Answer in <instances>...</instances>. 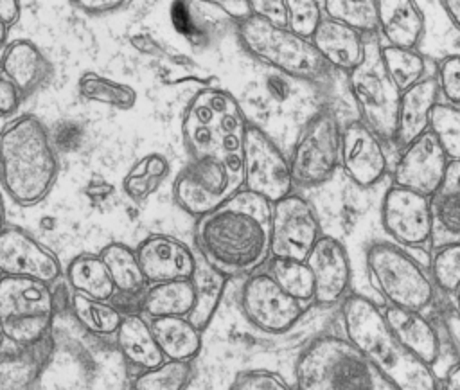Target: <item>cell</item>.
Returning <instances> with one entry per match:
<instances>
[{"mask_svg":"<svg viewBox=\"0 0 460 390\" xmlns=\"http://www.w3.org/2000/svg\"><path fill=\"white\" fill-rule=\"evenodd\" d=\"M379 217L394 243L410 252H429V196L392 183L383 196Z\"/></svg>","mask_w":460,"mask_h":390,"instance_id":"7c38bea8","label":"cell"},{"mask_svg":"<svg viewBox=\"0 0 460 390\" xmlns=\"http://www.w3.org/2000/svg\"><path fill=\"white\" fill-rule=\"evenodd\" d=\"M379 34L365 36L363 61L347 74L358 119L385 144L394 142L401 90L388 75L381 58Z\"/></svg>","mask_w":460,"mask_h":390,"instance_id":"ba28073f","label":"cell"},{"mask_svg":"<svg viewBox=\"0 0 460 390\" xmlns=\"http://www.w3.org/2000/svg\"><path fill=\"white\" fill-rule=\"evenodd\" d=\"M0 273L7 277H31L47 284L61 277L56 255L16 226L0 232Z\"/></svg>","mask_w":460,"mask_h":390,"instance_id":"d6986e66","label":"cell"},{"mask_svg":"<svg viewBox=\"0 0 460 390\" xmlns=\"http://www.w3.org/2000/svg\"><path fill=\"white\" fill-rule=\"evenodd\" d=\"M271 205L248 189L237 191L198 217L196 252L228 279L255 273L271 259Z\"/></svg>","mask_w":460,"mask_h":390,"instance_id":"6da1fadb","label":"cell"},{"mask_svg":"<svg viewBox=\"0 0 460 390\" xmlns=\"http://www.w3.org/2000/svg\"><path fill=\"white\" fill-rule=\"evenodd\" d=\"M429 252L460 243V162H449L446 176L429 196Z\"/></svg>","mask_w":460,"mask_h":390,"instance_id":"7402d4cb","label":"cell"},{"mask_svg":"<svg viewBox=\"0 0 460 390\" xmlns=\"http://www.w3.org/2000/svg\"><path fill=\"white\" fill-rule=\"evenodd\" d=\"M5 216H4V201H2V196H0V232H2V228L5 226Z\"/></svg>","mask_w":460,"mask_h":390,"instance_id":"9f6ffc18","label":"cell"},{"mask_svg":"<svg viewBox=\"0 0 460 390\" xmlns=\"http://www.w3.org/2000/svg\"><path fill=\"white\" fill-rule=\"evenodd\" d=\"M56 146L36 115H20L0 131V182L22 207L43 201L58 178Z\"/></svg>","mask_w":460,"mask_h":390,"instance_id":"3957f363","label":"cell"},{"mask_svg":"<svg viewBox=\"0 0 460 390\" xmlns=\"http://www.w3.org/2000/svg\"><path fill=\"white\" fill-rule=\"evenodd\" d=\"M295 390H397L341 332L309 341L293 367Z\"/></svg>","mask_w":460,"mask_h":390,"instance_id":"5b68a950","label":"cell"},{"mask_svg":"<svg viewBox=\"0 0 460 390\" xmlns=\"http://www.w3.org/2000/svg\"><path fill=\"white\" fill-rule=\"evenodd\" d=\"M429 131L442 146L449 162H460V108L438 101L429 115Z\"/></svg>","mask_w":460,"mask_h":390,"instance_id":"ab89813d","label":"cell"},{"mask_svg":"<svg viewBox=\"0 0 460 390\" xmlns=\"http://www.w3.org/2000/svg\"><path fill=\"white\" fill-rule=\"evenodd\" d=\"M244 187V176L212 156L190 158L172 183L176 205L194 217L219 207Z\"/></svg>","mask_w":460,"mask_h":390,"instance_id":"8fae6325","label":"cell"},{"mask_svg":"<svg viewBox=\"0 0 460 390\" xmlns=\"http://www.w3.org/2000/svg\"><path fill=\"white\" fill-rule=\"evenodd\" d=\"M194 367L185 359H165L155 368L142 370L131 381L133 390H187L192 383Z\"/></svg>","mask_w":460,"mask_h":390,"instance_id":"8d00e7d4","label":"cell"},{"mask_svg":"<svg viewBox=\"0 0 460 390\" xmlns=\"http://www.w3.org/2000/svg\"><path fill=\"white\" fill-rule=\"evenodd\" d=\"M323 14L350 25L363 36L377 32V0H322Z\"/></svg>","mask_w":460,"mask_h":390,"instance_id":"f35d334b","label":"cell"},{"mask_svg":"<svg viewBox=\"0 0 460 390\" xmlns=\"http://www.w3.org/2000/svg\"><path fill=\"white\" fill-rule=\"evenodd\" d=\"M244 189L270 203L293 192L289 158L257 126L248 124L244 137Z\"/></svg>","mask_w":460,"mask_h":390,"instance_id":"9a60e30c","label":"cell"},{"mask_svg":"<svg viewBox=\"0 0 460 390\" xmlns=\"http://www.w3.org/2000/svg\"><path fill=\"white\" fill-rule=\"evenodd\" d=\"M284 2H286V14H288L286 27L311 40L323 18V7L320 0H284Z\"/></svg>","mask_w":460,"mask_h":390,"instance_id":"b9f144b4","label":"cell"},{"mask_svg":"<svg viewBox=\"0 0 460 390\" xmlns=\"http://www.w3.org/2000/svg\"><path fill=\"white\" fill-rule=\"evenodd\" d=\"M311 41L327 65L343 74L356 68L365 56V36L350 25L325 14Z\"/></svg>","mask_w":460,"mask_h":390,"instance_id":"cb8c5ba5","label":"cell"},{"mask_svg":"<svg viewBox=\"0 0 460 390\" xmlns=\"http://www.w3.org/2000/svg\"><path fill=\"white\" fill-rule=\"evenodd\" d=\"M133 0H72V4L75 7H79L81 11H84L88 14L113 13V11H119V9L126 7Z\"/></svg>","mask_w":460,"mask_h":390,"instance_id":"c3c4849f","label":"cell"},{"mask_svg":"<svg viewBox=\"0 0 460 390\" xmlns=\"http://www.w3.org/2000/svg\"><path fill=\"white\" fill-rule=\"evenodd\" d=\"M72 311L75 318L90 331L95 334H113L117 332L120 322H122V313L110 302V300H99L92 298L81 293L74 291L72 297Z\"/></svg>","mask_w":460,"mask_h":390,"instance_id":"74e56055","label":"cell"},{"mask_svg":"<svg viewBox=\"0 0 460 390\" xmlns=\"http://www.w3.org/2000/svg\"><path fill=\"white\" fill-rule=\"evenodd\" d=\"M381 58L385 63V68L395 86L404 92L410 86L422 81L426 74V58L415 49H402V47H392L383 45L381 47Z\"/></svg>","mask_w":460,"mask_h":390,"instance_id":"d590c367","label":"cell"},{"mask_svg":"<svg viewBox=\"0 0 460 390\" xmlns=\"http://www.w3.org/2000/svg\"><path fill=\"white\" fill-rule=\"evenodd\" d=\"M135 252L149 284L190 279L196 268V252L171 235L153 234Z\"/></svg>","mask_w":460,"mask_h":390,"instance_id":"ffe728a7","label":"cell"},{"mask_svg":"<svg viewBox=\"0 0 460 390\" xmlns=\"http://www.w3.org/2000/svg\"><path fill=\"white\" fill-rule=\"evenodd\" d=\"M442 327L446 331L447 343L455 354V361L460 363V315L451 307L442 313Z\"/></svg>","mask_w":460,"mask_h":390,"instance_id":"7dc6e473","label":"cell"},{"mask_svg":"<svg viewBox=\"0 0 460 390\" xmlns=\"http://www.w3.org/2000/svg\"><path fill=\"white\" fill-rule=\"evenodd\" d=\"M169 171L171 164L162 153H147L128 171L122 180V191L131 201L142 203L160 189Z\"/></svg>","mask_w":460,"mask_h":390,"instance_id":"1f68e13d","label":"cell"},{"mask_svg":"<svg viewBox=\"0 0 460 390\" xmlns=\"http://www.w3.org/2000/svg\"><path fill=\"white\" fill-rule=\"evenodd\" d=\"M268 273L288 295L302 304L307 306L314 300V279L305 261L271 257L268 261Z\"/></svg>","mask_w":460,"mask_h":390,"instance_id":"e575fe53","label":"cell"},{"mask_svg":"<svg viewBox=\"0 0 460 390\" xmlns=\"http://www.w3.org/2000/svg\"><path fill=\"white\" fill-rule=\"evenodd\" d=\"M438 97L440 88L435 75H426L417 84L401 92L395 135L392 142L397 151L429 129V115L438 102Z\"/></svg>","mask_w":460,"mask_h":390,"instance_id":"603a6c76","label":"cell"},{"mask_svg":"<svg viewBox=\"0 0 460 390\" xmlns=\"http://www.w3.org/2000/svg\"><path fill=\"white\" fill-rule=\"evenodd\" d=\"M20 18V0H0V23L7 29Z\"/></svg>","mask_w":460,"mask_h":390,"instance_id":"f907efd6","label":"cell"},{"mask_svg":"<svg viewBox=\"0 0 460 390\" xmlns=\"http://www.w3.org/2000/svg\"><path fill=\"white\" fill-rule=\"evenodd\" d=\"M50 284L31 277L0 280V325L9 341L29 347L38 343L54 318Z\"/></svg>","mask_w":460,"mask_h":390,"instance_id":"30bf717a","label":"cell"},{"mask_svg":"<svg viewBox=\"0 0 460 390\" xmlns=\"http://www.w3.org/2000/svg\"><path fill=\"white\" fill-rule=\"evenodd\" d=\"M115 334L122 356L133 367L147 370L165 361V356L153 336L151 325L142 315L124 316Z\"/></svg>","mask_w":460,"mask_h":390,"instance_id":"4316f807","label":"cell"},{"mask_svg":"<svg viewBox=\"0 0 460 390\" xmlns=\"http://www.w3.org/2000/svg\"><path fill=\"white\" fill-rule=\"evenodd\" d=\"M230 390H295V386L280 372L250 368L235 376Z\"/></svg>","mask_w":460,"mask_h":390,"instance_id":"7bdbcfd3","label":"cell"},{"mask_svg":"<svg viewBox=\"0 0 460 390\" xmlns=\"http://www.w3.org/2000/svg\"><path fill=\"white\" fill-rule=\"evenodd\" d=\"M2 72L22 90L23 97L40 88L49 74L50 63L43 52L29 40H14L2 56Z\"/></svg>","mask_w":460,"mask_h":390,"instance_id":"484cf974","label":"cell"},{"mask_svg":"<svg viewBox=\"0 0 460 390\" xmlns=\"http://www.w3.org/2000/svg\"><path fill=\"white\" fill-rule=\"evenodd\" d=\"M429 273L442 295H451L460 284V243L431 252Z\"/></svg>","mask_w":460,"mask_h":390,"instance_id":"60d3db41","label":"cell"},{"mask_svg":"<svg viewBox=\"0 0 460 390\" xmlns=\"http://www.w3.org/2000/svg\"><path fill=\"white\" fill-rule=\"evenodd\" d=\"M23 99L22 90L0 70V119L13 117Z\"/></svg>","mask_w":460,"mask_h":390,"instance_id":"bcb514c9","label":"cell"},{"mask_svg":"<svg viewBox=\"0 0 460 390\" xmlns=\"http://www.w3.org/2000/svg\"><path fill=\"white\" fill-rule=\"evenodd\" d=\"M341 129L340 119L327 106L307 119L289 156L295 187L313 189L332 180L340 169Z\"/></svg>","mask_w":460,"mask_h":390,"instance_id":"9c48e42d","label":"cell"},{"mask_svg":"<svg viewBox=\"0 0 460 390\" xmlns=\"http://www.w3.org/2000/svg\"><path fill=\"white\" fill-rule=\"evenodd\" d=\"M446 102L460 108V54H449L437 65L435 74Z\"/></svg>","mask_w":460,"mask_h":390,"instance_id":"ee69618b","label":"cell"},{"mask_svg":"<svg viewBox=\"0 0 460 390\" xmlns=\"http://www.w3.org/2000/svg\"><path fill=\"white\" fill-rule=\"evenodd\" d=\"M246 128L248 120L232 93L203 88L185 108L181 137L190 158L212 156L244 176Z\"/></svg>","mask_w":460,"mask_h":390,"instance_id":"277c9868","label":"cell"},{"mask_svg":"<svg viewBox=\"0 0 460 390\" xmlns=\"http://www.w3.org/2000/svg\"><path fill=\"white\" fill-rule=\"evenodd\" d=\"M198 2L219 7L225 14H228L235 22H241L252 14L248 0H198Z\"/></svg>","mask_w":460,"mask_h":390,"instance_id":"681fc988","label":"cell"},{"mask_svg":"<svg viewBox=\"0 0 460 390\" xmlns=\"http://www.w3.org/2000/svg\"><path fill=\"white\" fill-rule=\"evenodd\" d=\"M449 158L435 135L428 129L399 151L392 183L431 196L442 183Z\"/></svg>","mask_w":460,"mask_h":390,"instance_id":"e0dca14e","label":"cell"},{"mask_svg":"<svg viewBox=\"0 0 460 390\" xmlns=\"http://www.w3.org/2000/svg\"><path fill=\"white\" fill-rule=\"evenodd\" d=\"M99 255L104 261L117 291H122V293L146 291L149 282L142 273L135 250H131L122 243H110L101 250Z\"/></svg>","mask_w":460,"mask_h":390,"instance_id":"d6a6232c","label":"cell"},{"mask_svg":"<svg viewBox=\"0 0 460 390\" xmlns=\"http://www.w3.org/2000/svg\"><path fill=\"white\" fill-rule=\"evenodd\" d=\"M314 207L300 194H288L271 205V257L305 261L322 237Z\"/></svg>","mask_w":460,"mask_h":390,"instance_id":"4fadbf2b","label":"cell"},{"mask_svg":"<svg viewBox=\"0 0 460 390\" xmlns=\"http://www.w3.org/2000/svg\"><path fill=\"white\" fill-rule=\"evenodd\" d=\"M153 336L165 359L190 361L201 349V331L187 316L149 318Z\"/></svg>","mask_w":460,"mask_h":390,"instance_id":"f1b7e54d","label":"cell"},{"mask_svg":"<svg viewBox=\"0 0 460 390\" xmlns=\"http://www.w3.org/2000/svg\"><path fill=\"white\" fill-rule=\"evenodd\" d=\"M194 286V306L187 318L190 324L203 331L208 327L228 282V277L221 273L217 268L208 264L198 252H196V268L190 277Z\"/></svg>","mask_w":460,"mask_h":390,"instance_id":"83f0119b","label":"cell"},{"mask_svg":"<svg viewBox=\"0 0 460 390\" xmlns=\"http://www.w3.org/2000/svg\"><path fill=\"white\" fill-rule=\"evenodd\" d=\"M372 286L390 306L426 313L437 300V286L428 270L410 250L394 241H376L365 252Z\"/></svg>","mask_w":460,"mask_h":390,"instance_id":"52a82bcc","label":"cell"},{"mask_svg":"<svg viewBox=\"0 0 460 390\" xmlns=\"http://www.w3.org/2000/svg\"><path fill=\"white\" fill-rule=\"evenodd\" d=\"M194 306V286L190 279L156 282L146 288L142 313L147 318L187 316Z\"/></svg>","mask_w":460,"mask_h":390,"instance_id":"f546056e","label":"cell"},{"mask_svg":"<svg viewBox=\"0 0 460 390\" xmlns=\"http://www.w3.org/2000/svg\"><path fill=\"white\" fill-rule=\"evenodd\" d=\"M440 5L455 29L460 31V0H440Z\"/></svg>","mask_w":460,"mask_h":390,"instance_id":"f5cc1de1","label":"cell"},{"mask_svg":"<svg viewBox=\"0 0 460 390\" xmlns=\"http://www.w3.org/2000/svg\"><path fill=\"white\" fill-rule=\"evenodd\" d=\"M305 262L314 279V304L336 306L349 295L352 282V266L345 244L329 234H323Z\"/></svg>","mask_w":460,"mask_h":390,"instance_id":"ac0fdd59","label":"cell"},{"mask_svg":"<svg viewBox=\"0 0 460 390\" xmlns=\"http://www.w3.org/2000/svg\"><path fill=\"white\" fill-rule=\"evenodd\" d=\"M11 390H38L36 386H34V381L31 383H25V385H18V386H14V388H11Z\"/></svg>","mask_w":460,"mask_h":390,"instance_id":"11a10c76","label":"cell"},{"mask_svg":"<svg viewBox=\"0 0 460 390\" xmlns=\"http://www.w3.org/2000/svg\"><path fill=\"white\" fill-rule=\"evenodd\" d=\"M377 32L392 47L415 49L424 34V16L415 0H377Z\"/></svg>","mask_w":460,"mask_h":390,"instance_id":"d4e9b609","label":"cell"},{"mask_svg":"<svg viewBox=\"0 0 460 390\" xmlns=\"http://www.w3.org/2000/svg\"><path fill=\"white\" fill-rule=\"evenodd\" d=\"M449 300H451V306L453 309L460 315V284L455 288V291L449 295Z\"/></svg>","mask_w":460,"mask_h":390,"instance_id":"db71d44e","label":"cell"},{"mask_svg":"<svg viewBox=\"0 0 460 390\" xmlns=\"http://www.w3.org/2000/svg\"><path fill=\"white\" fill-rule=\"evenodd\" d=\"M385 142L359 119L350 120L341 129L340 167L358 187L377 185L388 171V155Z\"/></svg>","mask_w":460,"mask_h":390,"instance_id":"2e32d148","label":"cell"},{"mask_svg":"<svg viewBox=\"0 0 460 390\" xmlns=\"http://www.w3.org/2000/svg\"><path fill=\"white\" fill-rule=\"evenodd\" d=\"M77 92L86 101L113 106L117 110H129L137 102V90L133 86L95 72H84L79 77Z\"/></svg>","mask_w":460,"mask_h":390,"instance_id":"836d02e7","label":"cell"},{"mask_svg":"<svg viewBox=\"0 0 460 390\" xmlns=\"http://www.w3.org/2000/svg\"><path fill=\"white\" fill-rule=\"evenodd\" d=\"M237 38L250 56L302 83L325 84L334 74L309 38L259 16L237 22Z\"/></svg>","mask_w":460,"mask_h":390,"instance_id":"8992f818","label":"cell"},{"mask_svg":"<svg viewBox=\"0 0 460 390\" xmlns=\"http://www.w3.org/2000/svg\"><path fill=\"white\" fill-rule=\"evenodd\" d=\"M440 390H460V363H455L440 379Z\"/></svg>","mask_w":460,"mask_h":390,"instance_id":"816d5d0a","label":"cell"},{"mask_svg":"<svg viewBox=\"0 0 460 390\" xmlns=\"http://www.w3.org/2000/svg\"><path fill=\"white\" fill-rule=\"evenodd\" d=\"M65 277L75 293H81L92 298L110 300L117 291L101 255H93V253L75 255L68 262Z\"/></svg>","mask_w":460,"mask_h":390,"instance_id":"4dcf8cb0","label":"cell"},{"mask_svg":"<svg viewBox=\"0 0 460 390\" xmlns=\"http://www.w3.org/2000/svg\"><path fill=\"white\" fill-rule=\"evenodd\" d=\"M5 36H7V27L4 25V23H0V45L4 43V40H5Z\"/></svg>","mask_w":460,"mask_h":390,"instance_id":"6f0895ef","label":"cell"},{"mask_svg":"<svg viewBox=\"0 0 460 390\" xmlns=\"http://www.w3.org/2000/svg\"><path fill=\"white\" fill-rule=\"evenodd\" d=\"M2 277H4V275H2V273H0V280H2Z\"/></svg>","mask_w":460,"mask_h":390,"instance_id":"91938a15","label":"cell"},{"mask_svg":"<svg viewBox=\"0 0 460 390\" xmlns=\"http://www.w3.org/2000/svg\"><path fill=\"white\" fill-rule=\"evenodd\" d=\"M381 311L399 341L435 370L442 358V340L426 313L390 304L381 306Z\"/></svg>","mask_w":460,"mask_h":390,"instance_id":"44dd1931","label":"cell"},{"mask_svg":"<svg viewBox=\"0 0 460 390\" xmlns=\"http://www.w3.org/2000/svg\"><path fill=\"white\" fill-rule=\"evenodd\" d=\"M341 334L359 349L397 390H440L433 367L408 350L388 327L381 306L349 293L340 304Z\"/></svg>","mask_w":460,"mask_h":390,"instance_id":"7a4b0ae2","label":"cell"},{"mask_svg":"<svg viewBox=\"0 0 460 390\" xmlns=\"http://www.w3.org/2000/svg\"><path fill=\"white\" fill-rule=\"evenodd\" d=\"M248 5H250V11L253 16H259V18L268 20L280 27L288 25L284 0H248Z\"/></svg>","mask_w":460,"mask_h":390,"instance_id":"f6af8a7d","label":"cell"},{"mask_svg":"<svg viewBox=\"0 0 460 390\" xmlns=\"http://www.w3.org/2000/svg\"><path fill=\"white\" fill-rule=\"evenodd\" d=\"M4 341H5V334H4V329L0 325V352H2V347H4Z\"/></svg>","mask_w":460,"mask_h":390,"instance_id":"680465c9","label":"cell"},{"mask_svg":"<svg viewBox=\"0 0 460 390\" xmlns=\"http://www.w3.org/2000/svg\"><path fill=\"white\" fill-rule=\"evenodd\" d=\"M241 307L246 320L268 334L289 331L305 311V304L288 295L268 271L248 275L241 289Z\"/></svg>","mask_w":460,"mask_h":390,"instance_id":"5bb4252c","label":"cell"}]
</instances>
